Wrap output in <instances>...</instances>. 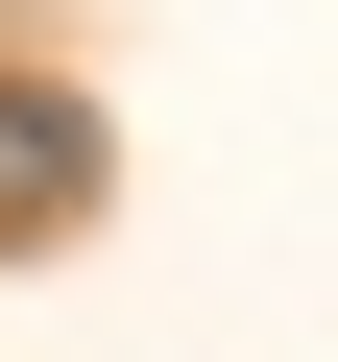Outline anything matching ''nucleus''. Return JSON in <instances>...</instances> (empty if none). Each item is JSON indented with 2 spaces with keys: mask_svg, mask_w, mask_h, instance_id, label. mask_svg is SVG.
<instances>
[{
  "mask_svg": "<svg viewBox=\"0 0 338 362\" xmlns=\"http://www.w3.org/2000/svg\"><path fill=\"white\" fill-rule=\"evenodd\" d=\"M73 218H97V97L0 73V242H73Z\"/></svg>",
  "mask_w": 338,
  "mask_h": 362,
  "instance_id": "f257e3e1",
  "label": "nucleus"
}]
</instances>
